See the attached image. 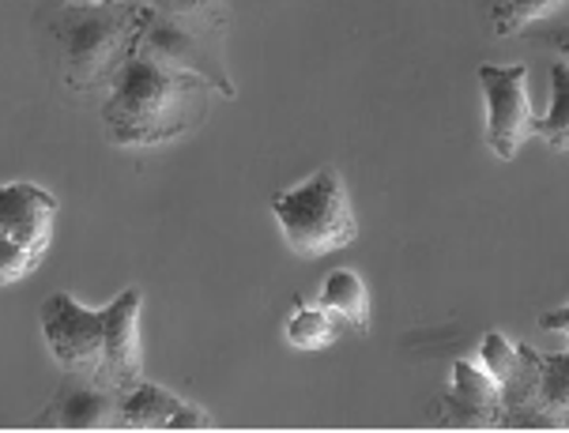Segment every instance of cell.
Returning <instances> with one entry per match:
<instances>
[{
  "mask_svg": "<svg viewBox=\"0 0 569 433\" xmlns=\"http://www.w3.org/2000/svg\"><path fill=\"white\" fill-rule=\"evenodd\" d=\"M211 94L216 91L197 75L132 53L106 91L99 113L106 137L118 148H156L189 137L208 118Z\"/></svg>",
  "mask_w": 569,
  "mask_h": 433,
  "instance_id": "cell-1",
  "label": "cell"
},
{
  "mask_svg": "<svg viewBox=\"0 0 569 433\" xmlns=\"http://www.w3.org/2000/svg\"><path fill=\"white\" fill-rule=\"evenodd\" d=\"M148 0H113V4L69 8L50 4L38 16L46 50L57 64L61 83L76 94L110 91L121 64L137 50L140 27L148 19Z\"/></svg>",
  "mask_w": 569,
  "mask_h": 433,
  "instance_id": "cell-2",
  "label": "cell"
},
{
  "mask_svg": "<svg viewBox=\"0 0 569 433\" xmlns=\"http://www.w3.org/2000/svg\"><path fill=\"white\" fill-rule=\"evenodd\" d=\"M272 215L291 253L306 260L328 256L359 238V219L336 170H317L302 185L279 192L272 200Z\"/></svg>",
  "mask_w": 569,
  "mask_h": 433,
  "instance_id": "cell-3",
  "label": "cell"
},
{
  "mask_svg": "<svg viewBox=\"0 0 569 433\" xmlns=\"http://www.w3.org/2000/svg\"><path fill=\"white\" fill-rule=\"evenodd\" d=\"M132 53H143V57H151V61L167 64V69L197 75V80H204L211 91L223 94V99H234L238 94V87L227 72V57H223V27L189 23V19H178V16H167L151 8Z\"/></svg>",
  "mask_w": 569,
  "mask_h": 433,
  "instance_id": "cell-4",
  "label": "cell"
},
{
  "mask_svg": "<svg viewBox=\"0 0 569 433\" xmlns=\"http://www.w3.org/2000/svg\"><path fill=\"white\" fill-rule=\"evenodd\" d=\"M42 335L64 373L99 381L106 310H87L72 294L57 291L42 302Z\"/></svg>",
  "mask_w": 569,
  "mask_h": 433,
  "instance_id": "cell-5",
  "label": "cell"
},
{
  "mask_svg": "<svg viewBox=\"0 0 569 433\" xmlns=\"http://www.w3.org/2000/svg\"><path fill=\"white\" fill-rule=\"evenodd\" d=\"M487 94V143L498 159H513L525 140L536 137V110L528 94L525 64H479Z\"/></svg>",
  "mask_w": 569,
  "mask_h": 433,
  "instance_id": "cell-6",
  "label": "cell"
},
{
  "mask_svg": "<svg viewBox=\"0 0 569 433\" xmlns=\"http://www.w3.org/2000/svg\"><path fill=\"white\" fill-rule=\"evenodd\" d=\"M140 310L143 294L137 286L121 291L106 305V335H102V370L99 381L110 389H132L143 381V340H140Z\"/></svg>",
  "mask_w": 569,
  "mask_h": 433,
  "instance_id": "cell-7",
  "label": "cell"
},
{
  "mask_svg": "<svg viewBox=\"0 0 569 433\" xmlns=\"http://www.w3.org/2000/svg\"><path fill=\"white\" fill-rule=\"evenodd\" d=\"M118 411H121V389L69 373L31 426L34 430H118Z\"/></svg>",
  "mask_w": 569,
  "mask_h": 433,
  "instance_id": "cell-8",
  "label": "cell"
},
{
  "mask_svg": "<svg viewBox=\"0 0 569 433\" xmlns=\"http://www.w3.org/2000/svg\"><path fill=\"white\" fill-rule=\"evenodd\" d=\"M430 422L457 430H483L498 422V381L487 377V370L471 362L452 365L449 392L430 407Z\"/></svg>",
  "mask_w": 569,
  "mask_h": 433,
  "instance_id": "cell-9",
  "label": "cell"
},
{
  "mask_svg": "<svg viewBox=\"0 0 569 433\" xmlns=\"http://www.w3.org/2000/svg\"><path fill=\"white\" fill-rule=\"evenodd\" d=\"M53 223L57 200L46 189L27 185V181L0 185V238L34 249V253H46L53 242Z\"/></svg>",
  "mask_w": 569,
  "mask_h": 433,
  "instance_id": "cell-10",
  "label": "cell"
},
{
  "mask_svg": "<svg viewBox=\"0 0 569 433\" xmlns=\"http://www.w3.org/2000/svg\"><path fill=\"white\" fill-rule=\"evenodd\" d=\"M506 430H558L539 400V351L517 343V370L498 384V422Z\"/></svg>",
  "mask_w": 569,
  "mask_h": 433,
  "instance_id": "cell-11",
  "label": "cell"
},
{
  "mask_svg": "<svg viewBox=\"0 0 569 433\" xmlns=\"http://www.w3.org/2000/svg\"><path fill=\"white\" fill-rule=\"evenodd\" d=\"M181 396H173L170 389L151 381H137L132 389L121 392V411H118V430H167V422L178 415Z\"/></svg>",
  "mask_w": 569,
  "mask_h": 433,
  "instance_id": "cell-12",
  "label": "cell"
},
{
  "mask_svg": "<svg viewBox=\"0 0 569 433\" xmlns=\"http://www.w3.org/2000/svg\"><path fill=\"white\" fill-rule=\"evenodd\" d=\"M317 305L340 316L351 329H359L362 335L370 332V291H366L362 275H355L351 268H336V272L325 275L321 291H317Z\"/></svg>",
  "mask_w": 569,
  "mask_h": 433,
  "instance_id": "cell-13",
  "label": "cell"
},
{
  "mask_svg": "<svg viewBox=\"0 0 569 433\" xmlns=\"http://www.w3.org/2000/svg\"><path fill=\"white\" fill-rule=\"evenodd\" d=\"M562 12H566V0H495L490 23H495V34L513 38L520 31H528L532 23H547L551 16Z\"/></svg>",
  "mask_w": 569,
  "mask_h": 433,
  "instance_id": "cell-14",
  "label": "cell"
},
{
  "mask_svg": "<svg viewBox=\"0 0 569 433\" xmlns=\"http://www.w3.org/2000/svg\"><path fill=\"white\" fill-rule=\"evenodd\" d=\"M551 83H555L551 113L536 118V137L566 155L569 151V64L566 61H558L551 69Z\"/></svg>",
  "mask_w": 569,
  "mask_h": 433,
  "instance_id": "cell-15",
  "label": "cell"
},
{
  "mask_svg": "<svg viewBox=\"0 0 569 433\" xmlns=\"http://www.w3.org/2000/svg\"><path fill=\"white\" fill-rule=\"evenodd\" d=\"M539 400H543L547 415L562 430L569 415V354L566 351L539 354Z\"/></svg>",
  "mask_w": 569,
  "mask_h": 433,
  "instance_id": "cell-16",
  "label": "cell"
},
{
  "mask_svg": "<svg viewBox=\"0 0 569 433\" xmlns=\"http://www.w3.org/2000/svg\"><path fill=\"white\" fill-rule=\"evenodd\" d=\"M336 329L332 313L321 310V305H306V310H295L291 321H287V343L298 346V351H325V346L336 343Z\"/></svg>",
  "mask_w": 569,
  "mask_h": 433,
  "instance_id": "cell-17",
  "label": "cell"
},
{
  "mask_svg": "<svg viewBox=\"0 0 569 433\" xmlns=\"http://www.w3.org/2000/svg\"><path fill=\"white\" fill-rule=\"evenodd\" d=\"M156 12L189 19V23H208V27H223L227 31V0H148Z\"/></svg>",
  "mask_w": 569,
  "mask_h": 433,
  "instance_id": "cell-18",
  "label": "cell"
},
{
  "mask_svg": "<svg viewBox=\"0 0 569 433\" xmlns=\"http://www.w3.org/2000/svg\"><path fill=\"white\" fill-rule=\"evenodd\" d=\"M479 370H487L490 381L506 384L509 373L517 370V343H509L501 332H487L479 343Z\"/></svg>",
  "mask_w": 569,
  "mask_h": 433,
  "instance_id": "cell-19",
  "label": "cell"
},
{
  "mask_svg": "<svg viewBox=\"0 0 569 433\" xmlns=\"http://www.w3.org/2000/svg\"><path fill=\"white\" fill-rule=\"evenodd\" d=\"M38 260H42V253H34V249L16 245V242H8V238H0V286L16 283V279H23V275H31L34 268H38Z\"/></svg>",
  "mask_w": 569,
  "mask_h": 433,
  "instance_id": "cell-20",
  "label": "cell"
},
{
  "mask_svg": "<svg viewBox=\"0 0 569 433\" xmlns=\"http://www.w3.org/2000/svg\"><path fill=\"white\" fill-rule=\"evenodd\" d=\"M216 422H211V415L204 407H197V403H181L178 415H173L167 422V430H211Z\"/></svg>",
  "mask_w": 569,
  "mask_h": 433,
  "instance_id": "cell-21",
  "label": "cell"
},
{
  "mask_svg": "<svg viewBox=\"0 0 569 433\" xmlns=\"http://www.w3.org/2000/svg\"><path fill=\"white\" fill-rule=\"evenodd\" d=\"M539 329H543V332H558V335H566V332H569V305H558V310H551V313L539 316Z\"/></svg>",
  "mask_w": 569,
  "mask_h": 433,
  "instance_id": "cell-22",
  "label": "cell"
},
{
  "mask_svg": "<svg viewBox=\"0 0 569 433\" xmlns=\"http://www.w3.org/2000/svg\"><path fill=\"white\" fill-rule=\"evenodd\" d=\"M53 4H69V8H91V4H113V0H53Z\"/></svg>",
  "mask_w": 569,
  "mask_h": 433,
  "instance_id": "cell-23",
  "label": "cell"
}]
</instances>
